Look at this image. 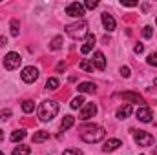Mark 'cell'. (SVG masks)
I'll list each match as a JSON object with an SVG mask.
<instances>
[{
	"label": "cell",
	"mask_w": 157,
	"mask_h": 155,
	"mask_svg": "<svg viewBox=\"0 0 157 155\" xmlns=\"http://www.w3.org/2000/svg\"><path fill=\"white\" fill-rule=\"evenodd\" d=\"M57 113H59V104H57L55 100H44V102H40L39 119L42 120V122L51 120L53 117H57Z\"/></svg>",
	"instance_id": "6da1fadb"
},
{
	"label": "cell",
	"mask_w": 157,
	"mask_h": 155,
	"mask_svg": "<svg viewBox=\"0 0 157 155\" xmlns=\"http://www.w3.org/2000/svg\"><path fill=\"white\" fill-rule=\"evenodd\" d=\"M104 135H106V131H104V128H102V126H93V128L84 130V131L80 133V139H82L84 142H88V144H93V142L102 141V139H104Z\"/></svg>",
	"instance_id": "7a4b0ae2"
},
{
	"label": "cell",
	"mask_w": 157,
	"mask_h": 155,
	"mask_svg": "<svg viewBox=\"0 0 157 155\" xmlns=\"http://www.w3.org/2000/svg\"><path fill=\"white\" fill-rule=\"evenodd\" d=\"M66 33H68L71 39H75V40L88 37V22L80 20V22H75V24L66 26Z\"/></svg>",
	"instance_id": "3957f363"
},
{
	"label": "cell",
	"mask_w": 157,
	"mask_h": 155,
	"mask_svg": "<svg viewBox=\"0 0 157 155\" xmlns=\"http://www.w3.org/2000/svg\"><path fill=\"white\" fill-rule=\"evenodd\" d=\"M133 139H135L137 146H143V148H148L154 144V137L144 130H133Z\"/></svg>",
	"instance_id": "277c9868"
},
{
	"label": "cell",
	"mask_w": 157,
	"mask_h": 155,
	"mask_svg": "<svg viewBox=\"0 0 157 155\" xmlns=\"http://www.w3.org/2000/svg\"><path fill=\"white\" fill-rule=\"evenodd\" d=\"M20 55L18 53H15V51H11V53H7L6 57H4V68L6 70H9V71H13V70H17L18 66H20Z\"/></svg>",
	"instance_id": "5b68a950"
},
{
	"label": "cell",
	"mask_w": 157,
	"mask_h": 155,
	"mask_svg": "<svg viewBox=\"0 0 157 155\" xmlns=\"http://www.w3.org/2000/svg\"><path fill=\"white\" fill-rule=\"evenodd\" d=\"M20 78H22L26 84H31V82H35V80L39 78V70H37L35 66H28V68H24V70H22Z\"/></svg>",
	"instance_id": "8992f818"
},
{
	"label": "cell",
	"mask_w": 157,
	"mask_h": 155,
	"mask_svg": "<svg viewBox=\"0 0 157 155\" xmlns=\"http://www.w3.org/2000/svg\"><path fill=\"white\" fill-rule=\"evenodd\" d=\"M66 15H70V17H75V18H82V17H84V4L71 2V4L66 7Z\"/></svg>",
	"instance_id": "52a82bcc"
},
{
	"label": "cell",
	"mask_w": 157,
	"mask_h": 155,
	"mask_svg": "<svg viewBox=\"0 0 157 155\" xmlns=\"http://www.w3.org/2000/svg\"><path fill=\"white\" fill-rule=\"evenodd\" d=\"M97 113V104L95 102H88V104H84V108L80 110V120H88V119H91V117H95Z\"/></svg>",
	"instance_id": "ba28073f"
},
{
	"label": "cell",
	"mask_w": 157,
	"mask_h": 155,
	"mask_svg": "<svg viewBox=\"0 0 157 155\" xmlns=\"http://www.w3.org/2000/svg\"><path fill=\"white\" fill-rule=\"evenodd\" d=\"M122 100H130V102H133V104H144V99L139 95V93H135V91H124V93H121L119 95Z\"/></svg>",
	"instance_id": "9c48e42d"
},
{
	"label": "cell",
	"mask_w": 157,
	"mask_h": 155,
	"mask_svg": "<svg viewBox=\"0 0 157 155\" xmlns=\"http://www.w3.org/2000/svg\"><path fill=\"white\" fill-rule=\"evenodd\" d=\"M137 119H139L141 122H152L154 113H152V110H150L148 106H143V108L137 110Z\"/></svg>",
	"instance_id": "30bf717a"
},
{
	"label": "cell",
	"mask_w": 157,
	"mask_h": 155,
	"mask_svg": "<svg viewBox=\"0 0 157 155\" xmlns=\"http://www.w3.org/2000/svg\"><path fill=\"white\" fill-rule=\"evenodd\" d=\"M93 66L101 71L106 70V59H104V53L102 51H95L93 53Z\"/></svg>",
	"instance_id": "8fae6325"
},
{
	"label": "cell",
	"mask_w": 157,
	"mask_h": 155,
	"mask_svg": "<svg viewBox=\"0 0 157 155\" xmlns=\"http://www.w3.org/2000/svg\"><path fill=\"white\" fill-rule=\"evenodd\" d=\"M119 146H122V142H121L119 139H108V141L104 142V146H102V152H104V153H108V152H115Z\"/></svg>",
	"instance_id": "7c38bea8"
},
{
	"label": "cell",
	"mask_w": 157,
	"mask_h": 155,
	"mask_svg": "<svg viewBox=\"0 0 157 155\" xmlns=\"http://www.w3.org/2000/svg\"><path fill=\"white\" fill-rule=\"evenodd\" d=\"M102 26H104V29H108V31H113L115 29V18L112 17V15H108V13H102Z\"/></svg>",
	"instance_id": "4fadbf2b"
},
{
	"label": "cell",
	"mask_w": 157,
	"mask_h": 155,
	"mask_svg": "<svg viewBox=\"0 0 157 155\" xmlns=\"http://www.w3.org/2000/svg\"><path fill=\"white\" fill-rule=\"evenodd\" d=\"M95 40H97V39H95V35H93V33H88V37H86V44L80 47V51H82L84 55H86V53H90V51L93 49V46H95Z\"/></svg>",
	"instance_id": "5bb4252c"
},
{
	"label": "cell",
	"mask_w": 157,
	"mask_h": 155,
	"mask_svg": "<svg viewBox=\"0 0 157 155\" xmlns=\"http://www.w3.org/2000/svg\"><path fill=\"white\" fill-rule=\"evenodd\" d=\"M132 112H133V108H132V104H124V106H121L117 110V117L122 120V119H128V117L132 115Z\"/></svg>",
	"instance_id": "9a60e30c"
},
{
	"label": "cell",
	"mask_w": 157,
	"mask_h": 155,
	"mask_svg": "<svg viewBox=\"0 0 157 155\" xmlns=\"http://www.w3.org/2000/svg\"><path fill=\"white\" fill-rule=\"evenodd\" d=\"M77 89L78 93H95V84L93 82H80Z\"/></svg>",
	"instance_id": "2e32d148"
},
{
	"label": "cell",
	"mask_w": 157,
	"mask_h": 155,
	"mask_svg": "<svg viewBox=\"0 0 157 155\" xmlns=\"http://www.w3.org/2000/svg\"><path fill=\"white\" fill-rule=\"evenodd\" d=\"M73 124H75V117L73 115H66L64 119H62V122H60V130L66 131V130H70Z\"/></svg>",
	"instance_id": "e0dca14e"
},
{
	"label": "cell",
	"mask_w": 157,
	"mask_h": 155,
	"mask_svg": "<svg viewBox=\"0 0 157 155\" xmlns=\"http://www.w3.org/2000/svg\"><path fill=\"white\" fill-rule=\"evenodd\" d=\"M48 139H49V131H44V130L35 131V135H33V142H44Z\"/></svg>",
	"instance_id": "ac0fdd59"
},
{
	"label": "cell",
	"mask_w": 157,
	"mask_h": 155,
	"mask_svg": "<svg viewBox=\"0 0 157 155\" xmlns=\"http://www.w3.org/2000/svg\"><path fill=\"white\" fill-rule=\"evenodd\" d=\"M78 68H80L82 71H88V73H93V64H91L90 60H86V59L78 62Z\"/></svg>",
	"instance_id": "d6986e66"
},
{
	"label": "cell",
	"mask_w": 157,
	"mask_h": 155,
	"mask_svg": "<svg viewBox=\"0 0 157 155\" xmlns=\"http://www.w3.org/2000/svg\"><path fill=\"white\" fill-rule=\"evenodd\" d=\"M22 139H26V131H24V130H17V131L11 133V141H13V142H18V141H22Z\"/></svg>",
	"instance_id": "ffe728a7"
},
{
	"label": "cell",
	"mask_w": 157,
	"mask_h": 155,
	"mask_svg": "<svg viewBox=\"0 0 157 155\" xmlns=\"http://www.w3.org/2000/svg\"><path fill=\"white\" fill-rule=\"evenodd\" d=\"M18 33H20V22L18 20H11V35L13 37H18Z\"/></svg>",
	"instance_id": "44dd1931"
},
{
	"label": "cell",
	"mask_w": 157,
	"mask_h": 155,
	"mask_svg": "<svg viewBox=\"0 0 157 155\" xmlns=\"http://www.w3.org/2000/svg\"><path fill=\"white\" fill-rule=\"evenodd\" d=\"M22 110H24V113H31L35 110V102L33 100H24L22 102Z\"/></svg>",
	"instance_id": "7402d4cb"
},
{
	"label": "cell",
	"mask_w": 157,
	"mask_h": 155,
	"mask_svg": "<svg viewBox=\"0 0 157 155\" xmlns=\"http://www.w3.org/2000/svg\"><path fill=\"white\" fill-rule=\"evenodd\" d=\"M13 155H29V146H17L15 150H13Z\"/></svg>",
	"instance_id": "603a6c76"
},
{
	"label": "cell",
	"mask_w": 157,
	"mask_h": 155,
	"mask_svg": "<svg viewBox=\"0 0 157 155\" xmlns=\"http://www.w3.org/2000/svg\"><path fill=\"white\" fill-rule=\"evenodd\" d=\"M82 104H84V97H82V95H78V97H75V99L71 100V104H70V106H71L73 110H78Z\"/></svg>",
	"instance_id": "cb8c5ba5"
},
{
	"label": "cell",
	"mask_w": 157,
	"mask_h": 155,
	"mask_svg": "<svg viewBox=\"0 0 157 155\" xmlns=\"http://www.w3.org/2000/svg\"><path fill=\"white\" fill-rule=\"evenodd\" d=\"M59 78H55V77H51V78H48V82H46V88L48 89H57L59 88Z\"/></svg>",
	"instance_id": "d4e9b609"
},
{
	"label": "cell",
	"mask_w": 157,
	"mask_h": 155,
	"mask_svg": "<svg viewBox=\"0 0 157 155\" xmlns=\"http://www.w3.org/2000/svg\"><path fill=\"white\" fill-rule=\"evenodd\" d=\"M49 47H51V49H55V51H57V49H60V47H62V37H55V39L51 40Z\"/></svg>",
	"instance_id": "484cf974"
},
{
	"label": "cell",
	"mask_w": 157,
	"mask_h": 155,
	"mask_svg": "<svg viewBox=\"0 0 157 155\" xmlns=\"http://www.w3.org/2000/svg\"><path fill=\"white\" fill-rule=\"evenodd\" d=\"M152 35H154V29H152L150 26H144V28H143V37H144V39H152Z\"/></svg>",
	"instance_id": "4316f807"
},
{
	"label": "cell",
	"mask_w": 157,
	"mask_h": 155,
	"mask_svg": "<svg viewBox=\"0 0 157 155\" xmlns=\"http://www.w3.org/2000/svg\"><path fill=\"white\" fill-rule=\"evenodd\" d=\"M97 6H99V2H97V0H88V2L84 4V9H95Z\"/></svg>",
	"instance_id": "83f0119b"
},
{
	"label": "cell",
	"mask_w": 157,
	"mask_h": 155,
	"mask_svg": "<svg viewBox=\"0 0 157 155\" xmlns=\"http://www.w3.org/2000/svg\"><path fill=\"white\" fill-rule=\"evenodd\" d=\"M11 117V110H2L0 112V120H7Z\"/></svg>",
	"instance_id": "f1b7e54d"
},
{
	"label": "cell",
	"mask_w": 157,
	"mask_h": 155,
	"mask_svg": "<svg viewBox=\"0 0 157 155\" xmlns=\"http://www.w3.org/2000/svg\"><path fill=\"white\" fill-rule=\"evenodd\" d=\"M62 155H82V152H80V150H73V148H70V150H64Z\"/></svg>",
	"instance_id": "f546056e"
},
{
	"label": "cell",
	"mask_w": 157,
	"mask_h": 155,
	"mask_svg": "<svg viewBox=\"0 0 157 155\" xmlns=\"http://www.w3.org/2000/svg\"><path fill=\"white\" fill-rule=\"evenodd\" d=\"M148 64H150V66H157V53H152V55L148 57Z\"/></svg>",
	"instance_id": "4dcf8cb0"
},
{
	"label": "cell",
	"mask_w": 157,
	"mask_h": 155,
	"mask_svg": "<svg viewBox=\"0 0 157 155\" xmlns=\"http://www.w3.org/2000/svg\"><path fill=\"white\" fill-rule=\"evenodd\" d=\"M133 51H135V53H137V55H139V53H143V51H144V46H143V44H141V42H137V44H135V46H133Z\"/></svg>",
	"instance_id": "1f68e13d"
},
{
	"label": "cell",
	"mask_w": 157,
	"mask_h": 155,
	"mask_svg": "<svg viewBox=\"0 0 157 155\" xmlns=\"http://www.w3.org/2000/svg\"><path fill=\"white\" fill-rule=\"evenodd\" d=\"M121 4L126 6V7H135L137 6V2H132V0H121Z\"/></svg>",
	"instance_id": "d6a6232c"
},
{
	"label": "cell",
	"mask_w": 157,
	"mask_h": 155,
	"mask_svg": "<svg viewBox=\"0 0 157 155\" xmlns=\"http://www.w3.org/2000/svg\"><path fill=\"white\" fill-rule=\"evenodd\" d=\"M121 75H122L124 78H128V77H130V68H126V66H124V68H121Z\"/></svg>",
	"instance_id": "836d02e7"
},
{
	"label": "cell",
	"mask_w": 157,
	"mask_h": 155,
	"mask_svg": "<svg viewBox=\"0 0 157 155\" xmlns=\"http://www.w3.org/2000/svg\"><path fill=\"white\" fill-rule=\"evenodd\" d=\"M66 70V64L64 62H59V66H57V71H64Z\"/></svg>",
	"instance_id": "e575fe53"
},
{
	"label": "cell",
	"mask_w": 157,
	"mask_h": 155,
	"mask_svg": "<svg viewBox=\"0 0 157 155\" xmlns=\"http://www.w3.org/2000/svg\"><path fill=\"white\" fill-rule=\"evenodd\" d=\"M7 44V40H6V37H0V46H6Z\"/></svg>",
	"instance_id": "d590c367"
},
{
	"label": "cell",
	"mask_w": 157,
	"mask_h": 155,
	"mask_svg": "<svg viewBox=\"0 0 157 155\" xmlns=\"http://www.w3.org/2000/svg\"><path fill=\"white\" fill-rule=\"evenodd\" d=\"M2 139H4V131L0 130V141H2Z\"/></svg>",
	"instance_id": "8d00e7d4"
},
{
	"label": "cell",
	"mask_w": 157,
	"mask_h": 155,
	"mask_svg": "<svg viewBox=\"0 0 157 155\" xmlns=\"http://www.w3.org/2000/svg\"><path fill=\"white\" fill-rule=\"evenodd\" d=\"M154 84H155V88H157V77H155V80H154Z\"/></svg>",
	"instance_id": "74e56055"
},
{
	"label": "cell",
	"mask_w": 157,
	"mask_h": 155,
	"mask_svg": "<svg viewBox=\"0 0 157 155\" xmlns=\"http://www.w3.org/2000/svg\"><path fill=\"white\" fill-rule=\"evenodd\" d=\"M154 155H157V150H155V153H154Z\"/></svg>",
	"instance_id": "f35d334b"
},
{
	"label": "cell",
	"mask_w": 157,
	"mask_h": 155,
	"mask_svg": "<svg viewBox=\"0 0 157 155\" xmlns=\"http://www.w3.org/2000/svg\"><path fill=\"white\" fill-rule=\"evenodd\" d=\"M0 155H4V153H2V152H0Z\"/></svg>",
	"instance_id": "ab89813d"
},
{
	"label": "cell",
	"mask_w": 157,
	"mask_h": 155,
	"mask_svg": "<svg viewBox=\"0 0 157 155\" xmlns=\"http://www.w3.org/2000/svg\"><path fill=\"white\" fill-rule=\"evenodd\" d=\"M155 24H157V20H155Z\"/></svg>",
	"instance_id": "60d3db41"
}]
</instances>
